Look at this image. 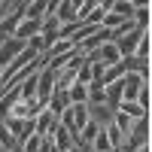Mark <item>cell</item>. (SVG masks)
<instances>
[{
	"label": "cell",
	"instance_id": "cell-8",
	"mask_svg": "<svg viewBox=\"0 0 152 152\" xmlns=\"http://www.w3.org/2000/svg\"><path fill=\"white\" fill-rule=\"evenodd\" d=\"M40 28H43V21H34V18H24L18 28H15V40H34L37 34H40Z\"/></svg>",
	"mask_w": 152,
	"mask_h": 152
},
{
	"label": "cell",
	"instance_id": "cell-1",
	"mask_svg": "<svg viewBox=\"0 0 152 152\" xmlns=\"http://www.w3.org/2000/svg\"><path fill=\"white\" fill-rule=\"evenodd\" d=\"M24 49H28L24 40H15V37H12V40H3V43H0V70H6Z\"/></svg>",
	"mask_w": 152,
	"mask_h": 152
},
{
	"label": "cell",
	"instance_id": "cell-11",
	"mask_svg": "<svg viewBox=\"0 0 152 152\" xmlns=\"http://www.w3.org/2000/svg\"><path fill=\"white\" fill-rule=\"evenodd\" d=\"M110 12L119 15V18H125V21H131L134 18V3H128V0H116V3L110 6Z\"/></svg>",
	"mask_w": 152,
	"mask_h": 152
},
{
	"label": "cell",
	"instance_id": "cell-3",
	"mask_svg": "<svg viewBox=\"0 0 152 152\" xmlns=\"http://www.w3.org/2000/svg\"><path fill=\"white\" fill-rule=\"evenodd\" d=\"M34 122H37V134H40V137H49V134H55V128H58V116H55V113L52 110H49V107H43L40 113H37V116H34Z\"/></svg>",
	"mask_w": 152,
	"mask_h": 152
},
{
	"label": "cell",
	"instance_id": "cell-20",
	"mask_svg": "<svg viewBox=\"0 0 152 152\" xmlns=\"http://www.w3.org/2000/svg\"><path fill=\"white\" fill-rule=\"evenodd\" d=\"M0 152H9V149H6V146H3V143H0Z\"/></svg>",
	"mask_w": 152,
	"mask_h": 152
},
{
	"label": "cell",
	"instance_id": "cell-12",
	"mask_svg": "<svg viewBox=\"0 0 152 152\" xmlns=\"http://www.w3.org/2000/svg\"><path fill=\"white\" fill-rule=\"evenodd\" d=\"M116 113H125V116H131V119H143V116H146V110H143L140 104H134V100H122Z\"/></svg>",
	"mask_w": 152,
	"mask_h": 152
},
{
	"label": "cell",
	"instance_id": "cell-17",
	"mask_svg": "<svg viewBox=\"0 0 152 152\" xmlns=\"http://www.w3.org/2000/svg\"><path fill=\"white\" fill-rule=\"evenodd\" d=\"M76 82H79V85H88V82H91V64H88V61H82V67L76 70Z\"/></svg>",
	"mask_w": 152,
	"mask_h": 152
},
{
	"label": "cell",
	"instance_id": "cell-18",
	"mask_svg": "<svg viewBox=\"0 0 152 152\" xmlns=\"http://www.w3.org/2000/svg\"><path fill=\"white\" fill-rule=\"evenodd\" d=\"M0 143H3L6 149H12V146H15V137L9 134V128H6V122H3V119H0Z\"/></svg>",
	"mask_w": 152,
	"mask_h": 152
},
{
	"label": "cell",
	"instance_id": "cell-22",
	"mask_svg": "<svg viewBox=\"0 0 152 152\" xmlns=\"http://www.w3.org/2000/svg\"><path fill=\"white\" fill-rule=\"evenodd\" d=\"M0 82H3V70H0Z\"/></svg>",
	"mask_w": 152,
	"mask_h": 152
},
{
	"label": "cell",
	"instance_id": "cell-5",
	"mask_svg": "<svg viewBox=\"0 0 152 152\" xmlns=\"http://www.w3.org/2000/svg\"><path fill=\"white\" fill-rule=\"evenodd\" d=\"M143 37H146V31H137V28H134V31H128L125 37H119V40H116L119 55H122V58H131V55H134V49H137V43H140Z\"/></svg>",
	"mask_w": 152,
	"mask_h": 152
},
{
	"label": "cell",
	"instance_id": "cell-13",
	"mask_svg": "<svg viewBox=\"0 0 152 152\" xmlns=\"http://www.w3.org/2000/svg\"><path fill=\"white\" fill-rule=\"evenodd\" d=\"M67 94H70V104H88V85L73 82V85L67 88Z\"/></svg>",
	"mask_w": 152,
	"mask_h": 152
},
{
	"label": "cell",
	"instance_id": "cell-15",
	"mask_svg": "<svg viewBox=\"0 0 152 152\" xmlns=\"http://www.w3.org/2000/svg\"><path fill=\"white\" fill-rule=\"evenodd\" d=\"M91 152H113V143H110V137H107V131L100 128L97 131V137L91 140Z\"/></svg>",
	"mask_w": 152,
	"mask_h": 152
},
{
	"label": "cell",
	"instance_id": "cell-10",
	"mask_svg": "<svg viewBox=\"0 0 152 152\" xmlns=\"http://www.w3.org/2000/svg\"><path fill=\"white\" fill-rule=\"evenodd\" d=\"M52 137H55V146H58V152H67V149L73 146V134H70V131L64 128V125H58Z\"/></svg>",
	"mask_w": 152,
	"mask_h": 152
},
{
	"label": "cell",
	"instance_id": "cell-21",
	"mask_svg": "<svg viewBox=\"0 0 152 152\" xmlns=\"http://www.w3.org/2000/svg\"><path fill=\"white\" fill-rule=\"evenodd\" d=\"M67 152H79V149H76V146H70V149H67Z\"/></svg>",
	"mask_w": 152,
	"mask_h": 152
},
{
	"label": "cell",
	"instance_id": "cell-16",
	"mask_svg": "<svg viewBox=\"0 0 152 152\" xmlns=\"http://www.w3.org/2000/svg\"><path fill=\"white\" fill-rule=\"evenodd\" d=\"M40 143H43V137L34 131V134L28 137V140H21L18 146H21V152H40Z\"/></svg>",
	"mask_w": 152,
	"mask_h": 152
},
{
	"label": "cell",
	"instance_id": "cell-7",
	"mask_svg": "<svg viewBox=\"0 0 152 152\" xmlns=\"http://www.w3.org/2000/svg\"><path fill=\"white\" fill-rule=\"evenodd\" d=\"M37 82H40V67H37L31 76H24V82H18L21 100H34V97H37Z\"/></svg>",
	"mask_w": 152,
	"mask_h": 152
},
{
	"label": "cell",
	"instance_id": "cell-9",
	"mask_svg": "<svg viewBox=\"0 0 152 152\" xmlns=\"http://www.w3.org/2000/svg\"><path fill=\"white\" fill-rule=\"evenodd\" d=\"M67 107H70V94H67V91H58V88H55L52 97H49V110H52L55 116H61Z\"/></svg>",
	"mask_w": 152,
	"mask_h": 152
},
{
	"label": "cell",
	"instance_id": "cell-19",
	"mask_svg": "<svg viewBox=\"0 0 152 152\" xmlns=\"http://www.w3.org/2000/svg\"><path fill=\"white\" fill-rule=\"evenodd\" d=\"M134 55H137V58H149V34L143 37L140 43H137V49H134Z\"/></svg>",
	"mask_w": 152,
	"mask_h": 152
},
{
	"label": "cell",
	"instance_id": "cell-2",
	"mask_svg": "<svg viewBox=\"0 0 152 152\" xmlns=\"http://www.w3.org/2000/svg\"><path fill=\"white\" fill-rule=\"evenodd\" d=\"M143 85H146V76H140V73H125L122 76V100H134V104H137V94H140Z\"/></svg>",
	"mask_w": 152,
	"mask_h": 152
},
{
	"label": "cell",
	"instance_id": "cell-6",
	"mask_svg": "<svg viewBox=\"0 0 152 152\" xmlns=\"http://www.w3.org/2000/svg\"><path fill=\"white\" fill-rule=\"evenodd\" d=\"M58 21L61 24H73V28H82L79 24V3L76 0H64V3H58Z\"/></svg>",
	"mask_w": 152,
	"mask_h": 152
},
{
	"label": "cell",
	"instance_id": "cell-4",
	"mask_svg": "<svg viewBox=\"0 0 152 152\" xmlns=\"http://www.w3.org/2000/svg\"><path fill=\"white\" fill-rule=\"evenodd\" d=\"M85 113H88V122H94L97 128H107V125H113V113L107 104H85Z\"/></svg>",
	"mask_w": 152,
	"mask_h": 152
},
{
	"label": "cell",
	"instance_id": "cell-14",
	"mask_svg": "<svg viewBox=\"0 0 152 152\" xmlns=\"http://www.w3.org/2000/svg\"><path fill=\"white\" fill-rule=\"evenodd\" d=\"M125 73H128V70H125V61H119V64H113V67H107V70H104V85H110V82H116V79H122Z\"/></svg>",
	"mask_w": 152,
	"mask_h": 152
}]
</instances>
